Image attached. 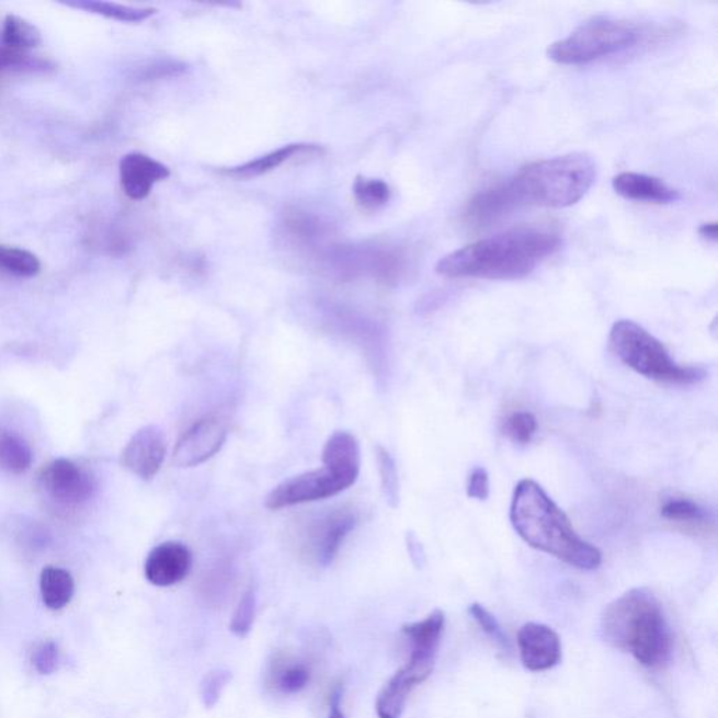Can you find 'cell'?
<instances>
[{
    "instance_id": "cell-22",
    "label": "cell",
    "mask_w": 718,
    "mask_h": 718,
    "mask_svg": "<svg viewBox=\"0 0 718 718\" xmlns=\"http://www.w3.org/2000/svg\"><path fill=\"white\" fill-rule=\"evenodd\" d=\"M32 464L33 454L27 442L12 431L0 430V469L22 475Z\"/></svg>"
},
{
    "instance_id": "cell-9",
    "label": "cell",
    "mask_w": 718,
    "mask_h": 718,
    "mask_svg": "<svg viewBox=\"0 0 718 718\" xmlns=\"http://www.w3.org/2000/svg\"><path fill=\"white\" fill-rule=\"evenodd\" d=\"M228 438V423L217 415L205 417L190 426L175 445L173 461L179 468H195L217 455Z\"/></svg>"
},
{
    "instance_id": "cell-21",
    "label": "cell",
    "mask_w": 718,
    "mask_h": 718,
    "mask_svg": "<svg viewBox=\"0 0 718 718\" xmlns=\"http://www.w3.org/2000/svg\"><path fill=\"white\" fill-rule=\"evenodd\" d=\"M65 7L87 10L89 13L100 14L107 19L118 20L125 23H140L157 13L153 8H134L125 4L100 2V0H72V2H62Z\"/></svg>"
},
{
    "instance_id": "cell-33",
    "label": "cell",
    "mask_w": 718,
    "mask_h": 718,
    "mask_svg": "<svg viewBox=\"0 0 718 718\" xmlns=\"http://www.w3.org/2000/svg\"><path fill=\"white\" fill-rule=\"evenodd\" d=\"M59 664V651L53 641L43 642L33 654V665L42 675H52Z\"/></svg>"
},
{
    "instance_id": "cell-11",
    "label": "cell",
    "mask_w": 718,
    "mask_h": 718,
    "mask_svg": "<svg viewBox=\"0 0 718 718\" xmlns=\"http://www.w3.org/2000/svg\"><path fill=\"white\" fill-rule=\"evenodd\" d=\"M39 483L52 499L65 505L82 504L95 489L93 477L68 459H57L45 466Z\"/></svg>"
},
{
    "instance_id": "cell-1",
    "label": "cell",
    "mask_w": 718,
    "mask_h": 718,
    "mask_svg": "<svg viewBox=\"0 0 718 718\" xmlns=\"http://www.w3.org/2000/svg\"><path fill=\"white\" fill-rule=\"evenodd\" d=\"M560 246L555 230L521 226L452 251L436 264V273L446 278L521 280Z\"/></svg>"
},
{
    "instance_id": "cell-18",
    "label": "cell",
    "mask_w": 718,
    "mask_h": 718,
    "mask_svg": "<svg viewBox=\"0 0 718 718\" xmlns=\"http://www.w3.org/2000/svg\"><path fill=\"white\" fill-rule=\"evenodd\" d=\"M312 150H318L319 152L320 149L318 147H314V145L306 144L285 145V147L273 150V152L264 155V157L250 160V162L236 166V168L226 169L223 173L235 179L259 178V175L273 172L274 169H277L281 164L288 162V160L296 157V155L312 152Z\"/></svg>"
},
{
    "instance_id": "cell-6",
    "label": "cell",
    "mask_w": 718,
    "mask_h": 718,
    "mask_svg": "<svg viewBox=\"0 0 718 718\" xmlns=\"http://www.w3.org/2000/svg\"><path fill=\"white\" fill-rule=\"evenodd\" d=\"M609 344L622 363L646 378L670 385H695L706 378L705 369L676 364L661 341L635 321H616Z\"/></svg>"
},
{
    "instance_id": "cell-25",
    "label": "cell",
    "mask_w": 718,
    "mask_h": 718,
    "mask_svg": "<svg viewBox=\"0 0 718 718\" xmlns=\"http://www.w3.org/2000/svg\"><path fill=\"white\" fill-rule=\"evenodd\" d=\"M0 270L16 277L32 278L42 271V263L27 250L0 244Z\"/></svg>"
},
{
    "instance_id": "cell-15",
    "label": "cell",
    "mask_w": 718,
    "mask_h": 718,
    "mask_svg": "<svg viewBox=\"0 0 718 718\" xmlns=\"http://www.w3.org/2000/svg\"><path fill=\"white\" fill-rule=\"evenodd\" d=\"M168 166L144 153H128L119 163V178L124 193L130 200L147 198L153 185L168 179Z\"/></svg>"
},
{
    "instance_id": "cell-28",
    "label": "cell",
    "mask_w": 718,
    "mask_h": 718,
    "mask_svg": "<svg viewBox=\"0 0 718 718\" xmlns=\"http://www.w3.org/2000/svg\"><path fill=\"white\" fill-rule=\"evenodd\" d=\"M376 460H378L381 490H384L385 499L391 509H396L400 502L398 466H396L394 456L381 446L376 448Z\"/></svg>"
},
{
    "instance_id": "cell-19",
    "label": "cell",
    "mask_w": 718,
    "mask_h": 718,
    "mask_svg": "<svg viewBox=\"0 0 718 718\" xmlns=\"http://www.w3.org/2000/svg\"><path fill=\"white\" fill-rule=\"evenodd\" d=\"M39 592L48 609L61 611L69 605L75 594L72 575L59 567H45L39 575Z\"/></svg>"
},
{
    "instance_id": "cell-29",
    "label": "cell",
    "mask_w": 718,
    "mask_h": 718,
    "mask_svg": "<svg viewBox=\"0 0 718 718\" xmlns=\"http://www.w3.org/2000/svg\"><path fill=\"white\" fill-rule=\"evenodd\" d=\"M255 607H258L255 592L253 589H249L244 592L242 597H240L238 607H236L232 616V622H230V631H232L235 636L242 637L243 639V637L248 636L251 629H253Z\"/></svg>"
},
{
    "instance_id": "cell-8",
    "label": "cell",
    "mask_w": 718,
    "mask_h": 718,
    "mask_svg": "<svg viewBox=\"0 0 718 718\" xmlns=\"http://www.w3.org/2000/svg\"><path fill=\"white\" fill-rule=\"evenodd\" d=\"M354 483L350 477L323 465V468L290 477L275 487L265 499V506L271 511H278L306 502L328 500L343 493Z\"/></svg>"
},
{
    "instance_id": "cell-34",
    "label": "cell",
    "mask_w": 718,
    "mask_h": 718,
    "mask_svg": "<svg viewBox=\"0 0 718 718\" xmlns=\"http://www.w3.org/2000/svg\"><path fill=\"white\" fill-rule=\"evenodd\" d=\"M466 493L469 499L486 501L490 495L489 474L485 468H475L470 471Z\"/></svg>"
},
{
    "instance_id": "cell-27",
    "label": "cell",
    "mask_w": 718,
    "mask_h": 718,
    "mask_svg": "<svg viewBox=\"0 0 718 718\" xmlns=\"http://www.w3.org/2000/svg\"><path fill=\"white\" fill-rule=\"evenodd\" d=\"M390 194V187L384 180L366 178L355 180V200L364 209L376 210L385 207L389 203Z\"/></svg>"
},
{
    "instance_id": "cell-32",
    "label": "cell",
    "mask_w": 718,
    "mask_h": 718,
    "mask_svg": "<svg viewBox=\"0 0 718 718\" xmlns=\"http://www.w3.org/2000/svg\"><path fill=\"white\" fill-rule=\"evenodd\" d=\"M469 614L474 617L480 629L483 630L491 640L495 641L497 645L504 650L510 649V641L506 639L505 632L502 630L499 620H497L483 605L471 604L469 606Z\"/></svg>"
},
{
    "instance_id": "cell-23",
    "label": "cell",
    "mask_w": 718,
    "mask_h": 718,
    "mask_svg": "<svg viewBox=\"0 0 718 718\" xmlns=\"http://www.w3.org/2000/svg\"><path fill=\"white\" fill-rule=\"evenodd\" d=\"M2 42L4 47L26 52V49L38 47L43 42V37L42 32L34 24L22 18L14 16V14H9L4 19Z\"/></svg>"
},
{
    "instance_id": "cell-5",
    "label": "cell",
    "mask_w": 718,
    "mask_h": 718,
    "mask_svg": "<svg viewBox=\"0 0 718 718\" xmlns=\"http://www.w3.org/2000/svg\"><path fill=\"white\" fill-rule=\"evenodd\" d=\"M649 35V30L629 20L595 18L551 44L547 57L560 65H585L639 47Z\"/></svg>"
},
{
    "instance_id": "cell-3",
    "label": "cell",
    "mask_w": 718,
    "mask_h": 718,
    "mask_svg": "<svg viewBox=\"0 0 718 718\" xmlns=\"http://www.w3.org/2000/svg\"><path fill=\"white\" fill-rule=\"evenodd\" d=\"M607 645L630 652L646 668H660L672 656V631L658 597L632 589L605 607L601 619Z\"/></svg>"
},
{
    "instance_id": "cell-31",
    "label": "cell",
    "mask_w": 718,
    "mask_h": 718,
    "mask_svg": "<svg viewBox=\"0 0 718 718\" xmlns=\"http://www.w3.org/2000/svg\"><path fill=\"white\" fill-rule=\"evenodd\" d=\"M232 681V674L226 670H214L201 682V700L207 709H213L223 696L225 687Z\"/></svg>"
},
{
    "instance_id": "cell-17",
    "label": "cell",
    "mask_w": 718,
    "mask_h": 718,
    "mask_svg": "<svg viewBox=\"0 0 718 718\" xmlns=\"http://www.w3.org/2000/svg\"><path fill=\"white\" fill-rule=\"evenodd\" d=\"M323 465L356 481L361 470V446L349 431H338L326 442Z\"/></svg>"
},
{
    "instance_id": "cell-10",
    "label": "cell",
    "mask_w": 718,
    "mask_h": 718,
    "mask_svg": "<svg viewBox=\"0 0 718 718\" xmlns=\"http://www.w3.org/2000/svg\"><path fill=\"white\" fill-rule=\"evenodd\" d=\"M435 658L410 654V660L400 668L376 699V715L379 718H400L407 699L417 686L423 684L433 674Z\"/></svg>"
},
{
    "instance_id": "cell-30",
    "label": "cell",
    "mask_w": 718,
    "mask_h": 718,
    "mask_svg": "<svg viewBox=\"0 0 718 718\" xmlns=\"http://www.w3.org/2000/svg\"><path fill=\"white\" fill-rule=\"evenodd\" d=\"M504 431L516 444L526 445L536 434L537 421L528 411H518L506 419Z\"/></svg>"
},
{
    "instance_id": "cell-35",
    "label": "cell",
    "mask_w": 718,
    "mask_h": 718,
    "mask_svg": "<svg viewBox=\"0 0 718 718\" xmlns=\"http://www.w3.org/2000/svg\"><path fill=\"white\" fill-rule=\"evenodd\" d=\"M699 235L703 239L710 240V242H716L717 240V224L709 223L703 224L699 228Z\"/></svg>"
},
{
    "instance_id": "cell-16",
    "label": "cell",
    "mask_w": 718,
    "mask_h": 718,
    "mask_svg": "<svg viewBox=\"0 0 718 718\" xmlns=\"http://www.w3.org/2000/svg\"><path fill=\"white\" fill-rule=\"evenodd\" d=\"M612 185L620 197L639 203L671 204L681 198L680 191L647 174L620 173L616 175Z\"/></svg>"
},
{
    "instance_id": "cell-20",
    "label": "cell",
    "mask_w": 718,
    "mask_h": 718,
    "mask_svg": "<svg viewBox=\"0 0 718 718\" xmlns=\"http://www.w3.org/2000/svg\"><path fill=\"white\" fill-rule=\"evenodd\" d=\"M444 627V612L434 611L425 619L403 626V632L407 640L410 641L411 650L438 652Z\"/></svg>"
},
{
    "instance_id": "cell-4",
    "label": "cell",
    "mask_w": 718,
    "mask_h": 718,
    "mask_svg": "<svg viewBox=\"0 0 718 718\" xmlns=\"http://www.w3.org/2000/svg\"><path fill=\"white\" fill-rule=\"evenodd\" d=\"M595 178L596 164L589 155L569 153L525 166L501 183L512 209L522 205L567 208L584 198Z\"/></svg>"
},
{
    "instance_id": "cell-12",
    "label": "cell",
    "mask_w": 718,
    "mask_h": 718,
    "mask_svg": "<svg viewBox=\"0 0 718 718\" xmlns=\"http://www.w3.org/2000/svg\"><path fill=\"white\" fill-rule=\"evenodd\" d=\"M168 441L157 425L144 426L125 446L122 464L130 474L143 480H152L162 468Z\"/></svg>"
},
{
    "instance_id": "cell-36",
    "label": "cell",
    "mask_w": 718,
    "mask_h": 718,
    "mask_svg": "<svg viewBox=\"0 0 718 718\" xmlns=\"http://www.w3.org/2000/svg\"><path fill=\"white\" fill-rule=\"evenodd\" d=\"M329 718H345L344 713L340 709V693L335 692L331 697V710Z\"/></svg>"
},
{
    "instance_id": "cell-13",
    "label": "cell",
    "mask_w": 718,
    "mask_h": 718,
    "mask_svg": "<svg viewBox=\"0 0 718 718\" xmlns=\"http://www.w3.org/2000/svg\"><path fill=\"white\" fill-rule=\"evenodd\" d=\"M193 567V555L178 540L164 542L150 550L145 561V577L155 586L168 589L182 582Z\"/></svg>"
},
{
    "instance_id": "cell-24",
    "label": "cell",
    "mask_w": 718,
    "mask_h": 718,
    "mask_svg": "<svg viewBox=\"0 0 718 718\" xmlns=\"http://www.w3.org/2000/svg\"><path fill=\"white\" fill-rule=\"evenodd\" d=\"M273 685L284 695H295L309 685V668L298 661H281L273 671Z\"/></svg>"
},
{
    "instance_id": "cell-14",
    "label": "cell",
    "mask_w": 718,
    "mask_h": 718,
    "mask_svg": "<svg viewBox=\"0 0 718 718\" xmlns=\"http://www.w3.org/2000/svg\"><path fill=\"white\" fill-rule=\"evenodd\" d=\"M518 650L522 664L532 672L549 671L561 660V640L551 627L526 624L518 632Z\"/></svg>"
},
{
    "instance_id": "cell-2",
    "label": "cell",
    "mask_w": 718,
    "mask_h": 718,
    "mask_svg": "<svg viewBox=\"0 0 718 718\" xmlns=\"http://www.w3.org/2000/svg\"><path fill=\"white\" fill-rule=\"evenodd\" d=\"M510 518L516 534L534 549L580 570H596L601 566V551L581 539L569 516L536 481L525 479L516 485Z\"/></svg>"
},
{
    "instance_id": "cell-26",
    "label": "cell",
    "mask_w": 718,
    "mask_h": 718,
    "mask_svg": "<svg viewBox=\"0 0 718 718\" xmlns=\"http://www.w3.org/2000/svg\"><path fill=\"white\" fill-rule=\"evenodd\" d=\"M661 515L677 524L705 526L711 524L709 511L697 502L686 499L668 500L661 509Z\"/></svg>"
},
{
    "instance_id": "cell-7",
    "label": "cell",
    "mask_w": 718,
    "mask_h": 718,
    "mask_svg": "<svg viewBox=\"0 0 718 718\" xmlns=\"http://www.w3.org/2000/svg\"><path fill=\"white\" fill-rule=\"evenodd\" d=\"M356 522L358 515L349 506L320 512L304 521L296 529L298 547L305 557L319 566H329L338 556L345 537L354 531Z\"/></svg>"
}]
</instances>
